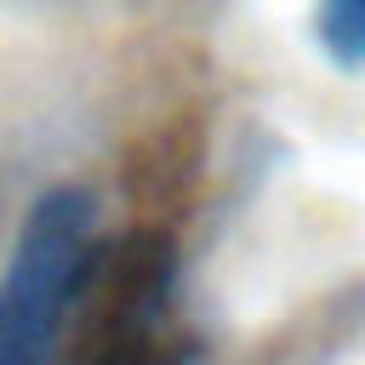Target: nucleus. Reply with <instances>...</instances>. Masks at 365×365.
Masks as SVG:
<instances>
[{
	"instance_id": "f257e3e1",
	"label": "nucleus",
	"mask_w": 365,
	"mask_h": 365,
	"mask_svg": "<svg viewBox=\"0 0 365 365\" xmlns=\"http://www.w3.org/2000/svg\"><path fill=\"white\" fill-rule=\"evenodd\" d=\"M171 240L131 234L114 251H91L86 279L68 302L74 336L63 365H188L194 336L171 302Z\"/></svg>"
},
{
	"instance_id": "f03ea898",
	"label": "nucleus",
	"mask_w": 365,
	"mask_h": 365,
	"mask_svg": "<svg viewBox=\"0 0 365 365\" xmlns=\"http://www.w3.org/2000/svg\"><path fill=\"white\" fill-rule=\"evenodd\" d=\"M97 251V205L86 188H51L23 217L0 279V365H51L68 302Z\"/></svg>"
},
{
	"instance_id": "7ed1b4c3",
	"label": "nucleus",
	"mask_w": 365,
	"mask_h": 365,
	"mask_svg": "<svg viewBox=\"0 0 365 365\" xmlns=\"http://www.w3.org/2000/svg\"><path fill=\"white\" fill-rule=\"evenodd\" d=\"M319 46L359 68L365 63V0H319Z\"/></svg>"
}]
</instances>
